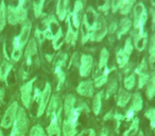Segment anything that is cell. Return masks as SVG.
<instances>
[{"label":"cell","mask_w":155,"mask_h":136,"mask_svg":"<svg viewBox=\"0 0 155 136\" xmlns=\"http://www.w3.org/2000/svg\"><path fill=\"white\" fill-rule=\"evenodd\" d=\"M27 0H18L17 5L7 7V22L11 26L21 25L28 19V9L26 5Z\"/></svg>","instance_id":"6da1fadb"},{"label":"cell","mask_w":155,"mask_h":136,"mask_svg":"<svg viewBox=\"0 0 155 136\" xmlns=\"http://www.w3.org/2000/svg\"><path fill=\"white\" fill-rule=\"evenodd\" d=\"M29 118L24 108H19L17 112V116L14 121V124L12 127L11 136H26L29 129Z\"/></svg>","instance_id":"7a4b0ae2"},{"label":"cell","mask_w":155,"mask_h":136,"mask_svg":"<svg viewBox=\"0 0 155 136\" xmlns=\"http://www.w3.org/2000/svg\"><path fill=\"white\" fill-rule=\"evenodd\" d=\"M108 33L107 31V24L104 18V16L98 15L95 24L91 27V41H101L105 37V35Z\"/></svg>","instance_id":"3957f363"},{"label":"cell","mask_w":155,"mask_h":136,"mask_svg":"<svg viewBox=\"0 0 155 136\" xmlns=\"http://www.w3.org/2000/svg\"><path fill=\"white\" fill-rule=\"evenodd\" d=\"M148 19V11L142 2H139L133 8V20L132 29H142Z\"/></svg>","instance_id":"277c9868"},{"label":"cell","mask_w":155,"mask_h":136,"mask_svg":"<svg viewBox=\"0 0 155 136\" xmlns=\"http://www.w3.org/2000/svg\"><path fill=\"white\" fill-rule=\"evenodd\" d=\"M19 105H18L17 101H14L8 106V108L5 110V115H3L2 119H1V123H0V127L2 129H10V128L13 127L14 121L17 116V112Z\"/></svg>","instance_id":"5b68a950"},{"label":"cell","mask_w":155,"mask_h":136,"mask_svg":"<svg viewBox=\"0 0 155 136\" xmlns=\"http://www.w3.org/2000/svg\"><path fill=\"white\" fill-rule=\"evenodd\" d=\"M131 38L133 41L134 48L138 51H143L148 45V34L142 29H132L131 30Z\"/></svg>","instance_id":"8992f818"},{"label":"cell","mask_w":155,"mask_h":136,"mask_svg":"<svg viewBox=\"0 0 155 136\" xmlns=\"http://www.w3.org/2000/svg\"><path fill=\"white\" fill-rule=\"evenodd\" d=\"M35 81H36V78H33L31 80L25 82L20 86V99H21V102L24 104L25 108H30L31 103H32L33 85H34Z\"/></svg>","instance_id":"52a82bcc"},{"label":"cell","mask_w":155,"mask_h":136,"mask_svg":"<svg viewBox=\"0 0 155 136\" xmlns=\"http://www.w3.org/2000/svg\"><path fill=\"white\" fill-rule=\"evenodd\" d=\"M62 112L60 111L53 116L50 117V122L46 128L47 136H61L62 135Z\"/></svg>","instance_id":"ba28073f"},{"label":"cell","mask_w":155,"mask_h":136,"mask_svg":"<svg viewBox=\"0 0 155 136\" xmlns=\"http://www.w3.org/2000/svg\"><path fill=\"white\" fill-rule=\"evenodd\" d=\"M51 85H50L49 82H47L38 98V108H37L36 113L37 117H41L46 113V108H47L48 103L50 101V98H51Z\"/></svg>","instance_id":"9c48e42d"},{"label":"cell","mask_w":155,"mask_h":136,"mask_svg":"<svg viewBox=\"0 0 155 136\" xmlns=\"http://www.w3.org/2000/svg\"><path fill=\"white\" fill-rule=\"evenodd\" d=\"M94 68V58L91 54H81L79 75L82 78H87L91 74Z\"/></svg>","instance_id":"30bf717a"},{"label":"cell","mask_w":155,"mask_h":136,"mask_svg":"<svg viewBox=\"0 0 155 136\" xmlns=\"http://www.w3.org/2000/svg\"><path fill=\"white\" fill-rule=\"evenodd\" d=\"M84 11V5H83L82 0H77L73 5V10L71 14V22H72V26L74 29L79 30L81 26V22H82V18H83V13Z\"/></svg>","instance_id":"8fae6325"},{"label":"cell","mask_w":155,"mask_h":136,"mask_svg":"<svg viewBox=\"0 0 155 136\" xmlns=\"http://www.w3.org/2000/svg\"><path fill=\"white\" fill-rule=\"evenodd\" d=\"M66 22H67V32L65 34V43L70 44L71 46H75L78 36H79V30H77V29H74L72 27L70 13L66 17Z\"/></svg>","instance_id":"7c38bea8"},{"label":"cell","mask_w":155,"mask_h":136,"mask_svg":"<svg viewBox=\"0 0 155 136\" xmlns=\"http://www.w3.org/2000/svg\"><path fill=\"white\" fill-rule=\"evenodd\" d=\"M31 30H32V22L30 19L25 20L21 24V29H20V33L17 35L18 41H19L20 45L22 47H26V45L28 44L29 39H30V34H31Z\"/></svg>","instance_id":"4fadbf2b"},{"label":"cell","mask_w":155,"mask_h":136,"mask_svg":"<svg viewBox=\"0 0 155 136\" xmlns=\"http://www.w3.org/2000/svg\"><path fill=\"white\" fill-rule=\"evenodd\" d=\"M60 111H63V104L60 96L58 95L51 96L49 103H48V106L46 108V116L48 118H50V117L53 116L54 114H56Z\"/></svg>","instance_id":"5bb4252c"},{"label":"cell","mask_w":155,"mask_h":136,"mask_svg":"<svg viewBox=\"0 0 155 136\" xmlns=\"http://www.w3.org/2000/svg\"><path fill=\"white\" fill-rule=\"evenodd\" d=\"M77 93L83 97H93L95 93V85L93 80H84L77 86Z\"/></svg>","instance_id":"9a60e30c"},{"label":"cell","mask_w":155,"mask_h":136,"mask_svg":"<svg viewBox=\"0 0 155 136\" xmlns=\"http://www.w3.org/2000/svg\"><path fill=\"white\" fill-rule=\"evenodd\" d=\"M56 18L58 20H63L66 19V17L68 16L69 12V0H56Z\"/></svg>","instance_id":"2e32d148"},{"label":"cell","mask_w":155,"mask_h":136,"mask_svg":"<svg viewBox=\"0 0 155 136\" xmlns=\"http://www.w3.org/2000/svg\"><path fill=\"white\" fill-rule=\"evenodd\" d=\"M132 27H133L132 20L127 16H124V17L121 18L118 22V27H117V31H116L117 38H121L123 35L129 33L132 30Z\"/></svg>","instance_id":"e0dca14e"},{"label":"cell","mask_w":155,"mask_h":136,"mask_svg":"<svg viewBox=\"0 0 155 136\" xmlns=\"http://www.w3.org/2000/svg\"><path fill=\"white\" fill-rule=\"evenodd\" d=\"M77 108V98L73 95L69 94L65 97L64 103H63V111H64V117L67 118L73 113Z\"/></svg>","instance_id":"ac0fdd59"},{"label":"cell","mask_w":155,"mask_h":136,"mask_svg":"<svg viewBox=\"0 0 155 136\" xmlns=\"http://www.w3.org/2000/svg\"><path fill=\"white\" fill-rule=\"evenodd\" d=\"M37 43L34 38H31L29 39L28 44L26 45L25 47V51H24V55H25V58H26V62L27 64L30 65L31 62H32V58L34 55L37 54Z\"/></svg>","instance_id":"d6986e66"},{"label":"cell","mask_w":155,"mask_h":136,"mask_svg":"<svg viewBox=\"0 0 155 136\" xmlns=\"http://www.w3.org/2000/svg\"><path fill=\"white\" fill-rule=\"evenodd\" d=\"M80 32H81V43L84 45L85 43H87L88 41H91V26L89 25V22H87L86 17L83 15L82 22L80 26Z\"/></svg>","instance_id":"ffe728a7"},{"label":"cell","mask_w":155,"mask_h":136,"mask_svg":"<svg viewBox=\"0 0 155 136\" xmlns=\"http://www.w3.org/2000/svg\"><path fill=\"white\" fill-rule=\"evenodd\" d=\"M113 68H108V67H106L105 69L103 70V71L101 72L100 75H97V76L94 78L93 82H94V85H95V87H97V88H101L103 85H105L106 83H107L108 81V76H110V74L113 71Z\"/></svg>","instance_id":"44dd1931"},{"label":"cell","mask_w":155,"mask_h":136,"mask_svg":"<svg viewBox=\"0 0 155 136\" xmlns=\"http://www.w3.org/2000/svg\"><path fill=\"white\" fill-rule=\"evenodd\" d=\"M132 95L133 94H131V91H127L125 88H119L118 96H117V105H118V108H125L129 101L131 100Z\"/></svg>","instance_id":"7402d4cb"},{"label":"cell","mask_w":155,"mask_h":136,"mask_svg":"<svg viewBox=\"0 0 155 136\" xmlns=\"http://www.w3.org/2000/svg\"><path fill=\"white\" fill-rule=\"evenodd\" d=\"M24 49L25 48L20 45L19 41H18V37L15 36L13 39V48H12V52H11L12 61L18 62V61L21 58L22 54H24Z\"/></svg>","instance_id":"603a6c76"},{"label":"cell","mask_w":155,"mask_h":136,"mask_svg":"<svg viewBox=\"0 0 155 136\" xmlns=\"http://www.w3.org/2000/svg\"><path fill=\"white\" fill-rule=\"evenodd\" d=\"M12 69H13V63L10 60H5L1 63L0 65V83L7 82V79Z\"/></svg>","instance_id":"cb8c5ba5"},{"label":"cell","mask_w":155,"mask_h":136,"mask_svg":"<svg viewBox=\"0 0 155 136\" xmlns=\"http://www.w3.org/2000/svg\"><path fill=\"white\" fill-rule=\"evenodd\" d=\"M108 58H110V52H108V50L106 48H103L101 50V52H100V56H99V63H98V69H97L98 75L103 71L106 67H107Z\"/></svg>","instance_id":"d4e9b609"},{"label":"cell","mask_w":155,"mask_h":136,"mask_svg":"<svg viewBox=\"0 0 155 136\" xmlns=\"http://www.w3.org/2000/svg\"><path fill=\"white\" fill-rule=\"evenodd\" d=\"M132 103L130 108L134 111L135 113H139L140 111L143 108V100H142V97L139 93H135L132 95Z\"/></svg>","instance_id":"484cf974"},{"label":"cell","mask_w":155,"mask_h":136,"mask_svg":"<svg viewBox=\"0 0 155 136\" xmlns=\"http://www.w3.org/2000/svg\"><path fill=\"white\" fill-rule=\"evenodd\" d=\"M146 96L149 100L155 99V71L150 75L149 82L146 85Z\"/></svg>","instance_id":"4316f807"},{"label":"cell","mask_w":155,"mask_h":136,"mask_svg":"<svg viewBox=\"0 0 155 136\" xmlns=\"http://www.w3.org/2000/svg\"><path fill=\"white\" fill-rule=\"evenodd\" d=\"M64 41H65V35L63 33V29L60 27V29L56 31V33L53 35V38H52V47H53V49L55 51L60 50L61 47L63 46V44H64Z\"/></svg>","instance_id":"83f0119b"},{"label":"cell","mask_w":155,"mask_h":136,"mask_svg":"<svg viewBox=\"0 0 155 136\" xmlns=\"http://www.w3.org/2000/svg\"><path fill=\"white\" fill-rule=\"evenodd\" d=\"M103 94L104 91H98L93 98V111H94V114L96 116L101 113V108H102V97H103Z\"/></svg>","instance_id":"f1b7e54d"},{"label":"cell","mask_w":155,"mask_h":136,"mask_svg":"<svg viewBox=\"0 0 155 136\" xmlns=\"http://www.w3.org/2000/svg\"><path fill=\"white\" fill-rule=\"evenodd\" d=\"M139 123H140L139 118H138V117H135V118L131 121V124H130V127L127 128L124 132H123L122 135L123 136H134V135H136V134L138 133V131H139Z\"/></svg>","instance_id":"f546056e"},{"label":"cell","mask_w":155,"mask_h":136,"mask_svg":"<svg viewBox=\"0 0 155 136\" xmlns=\"http://www.w3.org/2000/svg\"><path fill=\"white\" fill-rule=\"evenodd\" d=\"M116 60H117V64H118L119 68L122 69L123 67H125L127 64H129V60L130 56L123 51V49H119L118 51L116 52Z\"/></svg>","instance_id":"4dcf8cb0"},{"label":"cell","mask_w":155,"mask_h":136,"mask_svg":"<svg viewBox=\"0 0 155 136\" xmlns=\"http://www.w3.org/2000/svg\"><path fill=\"white\" fill-rule=\"evenodd\" d=\"M118 81L116 79H113L110 81V83L107 84V87L105 89V99L108 100L112 96H114L115 94H117L118 91Z\"/></svg>","instance_id":"1f68e13d"},{"label":"cell","mask_w":155,"mask_h":136,"mask_svg":"<svg viewBox=\"0 0 155 136\" xmlns=\"http://www.w3.org/2000/svg\"><path fill=\"white\" fill-rule=\"evenodd\" d=\"M54 74L56 76V79H58V86H56V91H60L63 87L65 83V80H66V74L63 70L62 67H54Z\"/></svg>","instance_id":"d6a6232c"},{"label":"cell","mask_w":155,"mask_h":136,"mask_svg":"<svg viewBox=\"0 0 155 136\" xmlns=\"http://www.w3.org/2000/svg\"><path fill=\"white\" fill-rule=\"evenodd\" d=\"M136 0H122V3H121V7L119 9L121 15L127 16V14L131 13V11L134 8V3H135Z\"/></svg>","instance_id":"836d02e7"},{"label":"cell","mask_w":155,"mask_h":136,"mask_svg":"<svg viewBox=\"0 0 155 136\" xmlns=\"http://www.w3.org/2000/svg\"><path fill=\"white\" fill-rule=\"evenodd\" d=\"M7 26V5L5 1H0V32Z\"/></svg>","instance_id":"e575fe53"},{"label":"cell","mask_w":155,"mask_h":136,"mask_svg":"<svg viewBox=\"0 0 155 136\" xmlns=\"http://www.w3.org/2000/svg\"><path fill=\"white\" fill-rule=\"evenodd\" d=\"M135 85H136V75L133 72V74L129 75V76H127L124 78V80H123V86L124 87L123 88L131 91L135 87Z\"/></svg>","instance_id":"d590c367"},{"label":"cell","mask_w":155,"mask_h":136,"mask_svg":"<svg viewBox=\"0 0 155 136\" xmlns=\"http://www.w3.org/2000/svg\"><path fill=\"white\" fill-rule=\"evenodd\" d=\"M67 60H68V55H67L66 52H60V53L54 58V61H53L54 67H62V68H64V67L66 66Z\"/></svg>","instance_id":"8d00e7d4"},{"label":"cell","mask_w":155,"mask_h":136,"mask_svg":"<svg viewBox=\"0 0 155 136\" xmlns=\"http://www.w3.org/2000/svg\"><path fill=\"white\" fill-rule=\"evenodd\" d=\"M29 136H47L44 128L41 124H35L31 128L29 132Z\"/></svg>","instance_id":"74e56055"},{"label":"cell","mask_w":155,"mask_h":136,"mask_svg":"<svg viewBox=\"0 0 155 136\" xmlns=\"http://www.w3.org/2000/svg\"><path fill=\"white\" fill-rule=\"evenodd\" d=\"M144 117L149 119L150 121V127L151 129H154L155 127V108H150L144 112Z\"/></svg>","instance_id":"f35d334b"},{"label":"cell","mask_w":155,"mask_h":136,"mask_svg":"<svg viewBox=\"0 0 155 136\" xmlns=\"http://www.w3.org/2000/svg\"><path fill=\"white\" fill-rule=\"evenodd\" d=\"M148 72V63H147V60L146 58H142L141 63L138 65V67L136 68L135 72L134 74L136 76H140V75H143V74H147Z\"/></svg>","instance_id":"ab89813d"},{"label":"cell","mask_w":155,"mask_h":136,"mask_svg":"<svg viewBox=\"0 0 155 136\" xmlns=\"http://www.w3.org/2000/svg\"><path fill=\"white\" fill-rule=\"evenodd\" d=\"M149 79H150V74H148V72L138 76V89H142L143 87H146V85L149 82Z\"/></svg>","instance_id":"60d3db41"},{"label":"cell","mask_w":155,"mask_h":136,"mask_svg":"<svg viewBox=\"0 0 155 136\" xmlns=\"http://www.w3.org/2000/svg\"><path fill=\"white\" fill-rule=\"evenodd\" d=\"M123 51L125 52V53L127 54L129 56H131L132 52H133L134 50V45H133V41H132L131 37H129V38L125 39V43H124V46H123Z\"/></svg>","instance_id":"b9f144b4"},{"label":"cell","mask_w":155,"mask_h":136,"mask_svg":"<svg viewBox=\"0 0 155 136\" xmlns=\"http://www.w3.org/2000/svg\"><path fill=\"white\" fill-rule=\"evenodd\" d=\"M113 120H114L115 123H116V132L118 133L121 122L124 120V115L120 114V113H118V112H115L114 113V117H113Z\"/></svg>","instance_id":"7bdbcfd3"},{"label":"cell","mask_w":155,"mask_h":136,"mask_svg":"<svg viewBox=\"0 0 155 136\" xmlns=\"http://www.w3.org/2000/svg\"><path fill=\"white\" fill-rule=\"evenodd\" d=\"M110 10H112V12L113 13H116L120 9L122 0H110Z\"/></svg>","instance_id":"ee69618b"},{"label":"cell","mask_w":155,"mask_h":136,"mask_svg":"<svg viewBox=\"0 0 155 136\" xmlns=\"http://www.w3.org/2000/svg\"><path fill=\"white\" fill-rule=\"evenodd\" d=\"M34 35H35V41L37 39V43L39 44V45H41L43 44V41H45V36H44V32L41 30V29L36 28L35 29V32H34Z\"/></svg>","instance_id":"f6af8a7d"},{"label":"cell","mask_w":155,"mask_h":136,"mask_svg":"<svg viewBox=\"0 0 155 136\" xmlns=\"http://www.w3.org/2000/svg\"><path fill=\"white\" fill-rule=\"evenodd\" d=\"M148 51H149V53H151V52H155V33H153L152 36H151L150 39H149Z\"/></svg>","instance_id":"bcb514c9"},{"label":"cell","mask_w":155,"mask_h":136,"mask_svg":"<svg viewBox=\"0 0 155 136\" xmlns=\"http://www.w3.org/2000/svg\"><path fill=\"white\" fill-rule=\"evenodd\" d=\"M117 27H118V22H117L116 20H113V22H110V26H107V31H108V33H110V34H114V33H116Z\"/></svg>","instance_id":"7dc6e473"},{"label":"cell","mask_w":155,"mask_h":136,"mask_svg":"<svg viewBox=\"0 0 155 136\" xmlns=\"http://www.w3.org/2000/svg\"><path fill=\"white\" fill-rule=\"evenodd\" d=\"M149 66L152 70H155V52L149 53Z\"/></svg>","instance_id":"c3c4849f"},{"label":"cell","mask_w":155,"mask_h":136,"mask_svg":"<svg viewBox=\"0 0 155 136\" xmlns=\"http://www.w3.org/2000/svg\"><path fill=\"white\" fill-rule=\"evenodd\" d=\"M78 108H79V110L81 111V113H82V112H85L86 114H88V113H89V108H88V105H87V104L85 103L84 101H81Z\"/></svg>","instance_id":"681fc988"},{"label":"cell","mask_w":155,"mask_h":136,"mask_svg":"<svg viewBox=\"0 0 155 136\" xmlns=\"http://www.w3.org/2000/svg\"><path fill=\"white\" fill-rule=\"evenodd\" d=\"M110 9V0H106V1H104V5H100L99 7V10L102 12H105V13H107V11Z\"/></svg>","instance_id":"f907efd6"},{"label":"cell","mask_w":155,"mask_h":136,"mask_svg":"<svg viewBox=\"0 0 155 136\" xmlns=\"http://www.w3.org/2000/svg\"><path fill=\"white\" fill-rule=\"evenodd\" d=\"M149 13L152 16V29L155 30V9L154 8H151V9L149 10Z\"/></svg>","instance_id":"816d5d0a"},{"label":"cell","mask_w":155,"mask_h":136,"mask_svg":"<svg viewBox=\"0 0 155 136\" xmlns=\"http://www.w3.org/2000/svg\"><path fill=\"white\" fill-rule=\"evenodd\" d=\"M99 136H110V131H108L107 128H102Z\"/></svg>","instance_id":"f5cc1de1"},{"label":"cell","mask_w":155,"mask_h":136,"mask_svg":"<svg viewBox=\"0 0 155 136\" xmlns=\"http://www.w3.org/2000/svg\"><path fill=\"white\" fill-rule=\"evenodd\" d=\"M3 101H5V89L0 87V106L3 104Z\"/></svg>","instance_id":"db71d44e"},{"label":"cell","mask_w":155,"mask_h":136,"mask_svg":"<svg viewBox=\"0 0 155 136\" xmlns=\"http://www.w3.org/2000/svg\"><path fill=\"white\" fill-rule=\"evenodd\" d=\"M113 117H114V112H113V111H110L107 114L104 115L103 119L104 120H110V119H113Z\"/></svg>","instance_id":"11a10c76"},{"label":"cell","mask_w":155,"mask_h":136,"mask_svg":"<svg viewBox=\"0 0 155 136\" xmlns=\"http://www.w3.org/2000/svg\"><path fill=\"white\" fill-rule=\"evenodd\" d=\"M87 133H88V136H97V133H96V131L94 129H88Z\"/></svg>","instance_id":"9f6ffc18"},{"label":"cell","mask_w":155,"mask_h":136,"mask_svg":"<svg viewBox=\"0 0 155 136\" xmlns=\"http://www.w3.org/2000/svg\"><path fill=\"white\" fill-rule=\"evenodd\" d=\"M86 132H87L86 130H84V131H82V132H81V133H78V134H77V136H84Z\"/></svg>","instance_id":"6f0895ef"},{"label":"cell","mask_w":155,"mask_h":136,"mask_svg":"<svg viewBox=\"0 0 155 136\" xmlns=\"http://www.w3.org/2000/svg\"><path fill=\"white\" fill-rule=\"evenodd\" d=\"M137 136H146L143 134V132L141 131V130H139V131H138V133H137Z\"/></svg>","instance_id":"680465c9"},{"label":"cell","mask_w":155,"mask_h":136,"mask_svg":"<svg viewBox=\"0 0 155 136\" xmlns=\"http://www.w3.org/2000/svg\"><path fill=\"white\" fill-rule=\"evenodd\" d=\"M151 5H152V7L155 9V0H151Z\"/></svg>","instance_id":"91938a15"},{"label":"cell","mask_w":155,"mask_h":136,"mask_svg":"<svg viewBox=\"0 0 155 136\" xmlns=\"http://www.w3.org/2000/svg\"><path fill=\"white\" fill-rule=\"evenodd\" d=\"M0 136H5V135H3V133H2V130H0ZM9 136H11V135H9Z\"/></svg>","instance_id":"94428289"},{"label":"cell","mask_w":155,"mask_h":136,"mask_svg":"<svg viewBox=\"0 0 155 136\" xmlns=\"http://www.w3.org/2000/svg\"><path fill=\"white\" fill-rule=\"evenodd\" d=\"M153 131H154V134H155V127H154V129H153Z\"/></svg>","instance_id":"6125c7cd"},{"label":"cell","mask_w":155,"mask_h":136,"mask_svg":"<svg viewBox=\"0 0 155 136\" xmlns=\"http://www.w3.org/2000/svg\"><path fill=\"white\" fill-rule=\"evenodd\" d=\"M104 1H106V0H104Z\"/></svg>","instance_id":"be15d7a7"}]
</instances>
